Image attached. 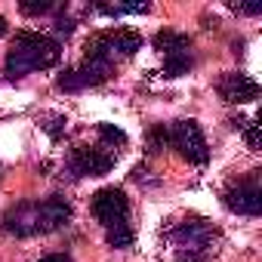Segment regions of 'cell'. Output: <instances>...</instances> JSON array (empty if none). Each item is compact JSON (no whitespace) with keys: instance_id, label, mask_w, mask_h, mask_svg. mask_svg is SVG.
I'll list each match as a JSON object with an SVG mask.
<instances>
[{"instance_id":"4fadbf2b","label":"cell","mask_w":262,"mask_h":262,"mask_svg":"<svg viewBox=\"0 0 262 262\" xmlns=\"http://www.w3.org/2000/svg\"><path fill=\"white\" fill-rule=\"evenodd\" d=\"M99 145L108 148V151H114V145L123 148L126 145V133L117 129V126H111V123H99Z\"/></svg>"},{"instance_id":"7402d4cb","label":"cell","mask_w":262,"mask_h":262,"mask_svg":"<svg viewBox=\"0 0 262 262\" xmlns=\"http://www.w3.org/2000/svg\"><path fill=\"white\" fill-rule=\"evenodd\" d=\"M7 31H10V28H7V19H4V16H0V37H4Z\"/></svg>"},{"instance_id":"8992f818","label":"cell","mask_w":262,"mask_h":262,"mask_svg":"<svg viewBox=\"0 0 262 262\" xmlns=\"http://www.w3.org/2000/svg\"><path fill=\"white\" fill-rule=\"evenodd\" d=\"M222 204L237 216H259L262 213V173L253 170L244 179L231 182L222 194Z\"/></svg>"},{"instance_id":"8fae6325","label":"cell","mask_w":262,"mask_h":262,"mask_svg":"<svg viewBox=\"0 0 262 262\" xmlns=\"http://www.w3.org/2000/svg\"><path fill=\"white\" fill-rule=\"evenodd\" d=\"M155 50H158L164 59H170V56H185V53H191V37L182 34V31L164 28V31L155 34Z\"/></svg>"},{"instance_id":"52a82bcc","label":"cell","mask_w":262,"mask_h":262,"mask_svg":"<svg viewBox=\"0 0 262 262\" xmlns=\"http://www.w3.org/2000/svg\"><path fill=\"white\" fill-rule=\"evenodd\" d=\"M114 161H117V151H108V148H102V145H93V148H90V145H80V148H74V151L68 155L65 170H68L71 179L105 176V173H111Z\"/></svg>"},{"instance_id":"277c9868","label":"cell","mask_w":262,"mask_h":262,"mask_svg":"<svg viewBox=\"0 0 262 262\" xmlns=\"http://www.w3.org/2000/svg\"><path fill=\"white\" fill-rule=\"evenodd\" d=\"M142 50V34L133 28H108V31H96L86 37L83 43V59H99L105 65H117L123 59H129L133 53Z\"/></svg>"},{"instance_id":"30bf717a","label":"cell","mask_w":262,"mask_h":262,"mask_svg":"<svg viewBox=\"0 0 262 262\" xmlns=\"http://www.w3.org/2000/svg\"><path fill=\"white\" fill-rule=\"evenodd\" d=\"M216 90H219V96H222L225 102H231V105H247V102H253V99L259 96V83H256L253 77H247V74H237V71L222 74L219 83H216Z\"/></svg>"},{"instance_id":"9a60e30c","label":"cell","mask_w":262,"mask_h":262,"mask_svg":"<svg viewBox=\"0 0 262 262\" xmlns=\"http://www.w3.org/2000/svg\"><path fill=\"white\" fill-rule=\"evenodd\" d=\"M105 241H108V247H114V250H126V247H133V228H129V225L108 228V231H105Z\"/></svg>"},{"instance_id":"d6986e66","label":"cell","mask_w":262,"mask_h":262,"mask_svg":"<svg viewBox=\"0 0 262 262\" xmlns=\"http://www.w3.org/2000/svg\"><path fill=\"white\" fill-rule=\"evenodd\" d=\"M71 31H74V19H68V16H59V19H56V34H59V37H62V34L68 37Z\"/></svg>"},{"instance_id":"5b68a950","label":"cell","mask_w":262,"mask_h":262,"mask_svg":"<svg viewBox=\"0 0 262 262\" xmlns=\"http://www.w3.org/2000/svg\"><path fill=\"white\" fill-rule=\"evenodd\" d=\"M167 145L176 148L185 161L204 167L210 161V148L204 139V129L198 126V120H176L167 126Z\"/></svg>"},{"instance_id":"2e32d148","label":"cell","mask_w":262,"mask_h":262,"mask_svg":"<svg viewBox=\"0 0 262 262\" xmlns=\"http://www.w3.org/2000/svg\"><path fill=\"white\" fill-rule=\"evenodd\" d=\"M145 145H148V151H151V155L167 148V126H164V123H158V126H151V129H148Z\"/></svg>"},{"instance_id":"9c48e42d","label":"cell","mask_w":262,"mask_h":262,"mask_svg":"<svg viewBox=\"0 0 262 262\" xmlns=\"http://www.w3.org/2000/svg\"><path fill=\"white\" fill-rule=\"evenodd\" d=\"M111 74H114L111 65H105V62H99V59H83L80 65L62 71L59 80H56V86H59L62 93H80V90H86V86L105 83Z\"/></svg>"},{"instance_id":"3957f363","label":"cell","mask_w":262,"mask_h":262,"mask_svg":"<svg viewBox=\"0 0 262 262\" xmlns=\"http://www.w3.org/2000/svg\"><path fill=\"white\" fill-rule=\"evenodd\" d=\"M173 250H176V259L179 262H207L216 250V237L219 231L207 222V219H182L179 225H173L167 231Z\"/></svg>"},{"instance_id":"5bb4252c","label":"cell","mask_w":262,"mask_h":262,"mask_svg":"<svg viewBox=\"0 0 262 262\" xmlns=\"http://www.w3.org/2000/svg\"><path fill=\"white\" fill-rule=\"evenodd\" d=\"M191 68H194V59H191V53L164 59V74H167V77H182V74H188Z\"/></svg>"},{"instance_id":"ba28073f","label":"cell","mask_w":262,"mask_h":262,"mask_svg":"<svg viewBox=\"0 0 262 262\" xmlns=\"http://www.w3.org/2000/svg\"><path fill=\"white\" fill-rule=\"evenodd\" d=\"M90 213L96 216V222L108 228H120V225H129V201H126V191L123 188H99L90 201Z\"/></svg>"},{"instance_id":"6da1fadb","label":"cell","mask_w":262,"mask_h":262,"mask_svg":"<svg viewBox=\"0 0 262 262\" xmlns=\"http://www.w3.org/2000/svg\"><path fill=\"white\" fill-rule=\"evenodd\" d=\"M62 59V43L50 34L40 31H19L13 37V47L4 59V77L7 80H22L31 71H47L56 68Z\"/></svg>"},{"instance_id":"e0dca14e","label":"cell","mask_w":262,"mask_h":262,"mask_svg":"<svg viewBox=\"0 0 262 262\" xmlns=\"http://www.w3.org/2000/svg\"><path fill=\"white\" fill-rule=\"evenodd\" d=\"M234 126L237 129H244V139H247V145H250V151H259V123L256 120H234Z\"/></svg>"},{"instance_id":"ac0fdd59","label":"cell","mask_w":262,"mask_h":262,"mask_svg":"<svg viewBox=\"0 0 262 262\" xmlns=\"http://www.w3.org/2000/svg\"><path fill=\"white\" fill-rule=\"evenodd\" d=\"M19 10L25 16H47V13H62V4H50V0H40V4H19Z\"/></svg>"},{"instance_id":"7a4b0ae2","label":"cell","mask_w":262,"mask_h":262,"mask_svg":"<svg viewBox=\"0 0 262 262\" xmlns=\"http://www.w3.org/2000/svg\"><path fill=\"white\" fill-rule=\"evenodd\" d=\"M68 219H71V204L65 198L53 194L47 201H25V204L7 210L4 231H10L16 237H34V234L59 231L62 225H68Z\"/></svg>"},{"instance_id":"7c38bea8","label":"cell","mask_w":262,"mask_h":262,"mask_svg":"<svg viewBox=\"0 0 262 262\" xmlns=\"http://www.w3.org/2000/svg\"><path fill=\"white\" fill-rule=\"evenodd\" d=\"M93 10H96V13H102V16L120 19V16H136V13H148L151 7H148V4H96Z\"/></svg>"},{"instance_id":"44dd1931","label":"cell","mask_w":262,"mask_h":262,"mask_svg":"<svg viewBox=\"0 0 262 262\" xmlns=\"http://www.w3.org/2000/svg\"><path fill=\"white\" fill-rule=\"evenodd\" d=\"M40 262H71V256H65V253H50V256H43Z\"/></svg>"},{"instance_id":"ffe728a7","label":"cell","mask_w":262,"mask_h":262,"mask_svg":"<svg viewBox=\"0 0 262 262\" xmlns=\"http://www.w3.org/2000/svg\"><path fill=\"white\" fill-rule=\"evenodd\" d=\"M231 10L234 13H244V16H259L262 13V4H234Z\"/></svg>"}]
</instances>
